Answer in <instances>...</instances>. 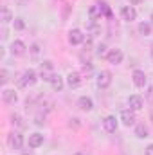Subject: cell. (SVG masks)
Instances as JSON below:
<instances>
[{
  "label": "cell",
  "instance_id": "obj_1",
  "mask_svg": "<svg viewBox=\"0 0 153 155\" xmlns=\"http://www.w3.org/2000/svg\"><path fill=\"white\" fill-rule=\"evenodd\" d=\"M36 81H38V74L33 69H27L22 74V78L18 79V85L20 87H33V85H36Z\"/></svg>",
  "mask_w": 153,
  "mask_h": 155
},
{
  "label": "cell",
  "instance_id": "obj_2",
  "mask_svg": "<svg viewBox=\"0 0 153 155\" xmlns=\"http://www.w3.org/2000/svg\"><path fill=\"white\" fill-rule=\"evenodd\" d=\"M52 76H54V67H52V61H49V60L41 61V65H40V78H41L43 81H49V83H50Z\"/></svg>",
  "mask_w": 153,
  "mask_h": 155
},
{
  "label": "cell",
  "instance_id": "obj_3",
  "mask_svg": "<svg viewBox=\"0 0 153 155\" xmlns=\"http://www.w3.org/2000/svg\"><path fill=\"white\" fill-rule=\"evenodd\" d=\"M7 143H9V146H11V148H15V150H20V148L24 146V137H22L18 132H13V134H9V137H7Z\"/></svg>",
  "mask_w": 153,
  "mask_h": 155
},
{
  "label": "cell",
  "instance_id": "obj_4",
  "mask_svg": "<svg viewBox=\"0 0 153 155\" xmlns=\"http://www.w3.org/2000/svg\"><path fill=\"white\" fill-rule=\"evenodd\" d=\"M110 83H112V74L108 71H101L97 74V87L99 88H108Z\"/></svg>",
  "mask_w": 153,
  "mask_h": 155
},
{
  "label": "cell",
  "instance_id": "obj_5",
  "mask_svg": "<svg viewBox=\"0 0 153 155\" xmlns=\"http://www.w3.org/2000/svg\"><path fill=\"white\" fill-rule=\"evenodd\" d=\"M132 78H133V85L139 87V88H144L146 83H148V78H146V74H144V71H139V69L133 71Z\"/></svg>",
  "mask_w": 153,
  "mask_h": 155
},
{
  "label": "cell",
  "instance_id": "obj_6",
  "mask_svg": "<svg viewBox=\"0 0 153 155\" xmlns=\"http://www.w3.org/2000/svg\"><path fill=\"white\" fill-rule=\"evenodd\" d=\"M122 58H124V54H122L121 49H112V51L106 54V60H108V63H112V65L122 63Z\"/></svg>",
  "mask_w": 153,
  "mask_h": 155
},
{
  "label": "cell",
  "instance_id": "obj_7",
  "mask_svg": "<svg viewBox=\"0 0 153 155\" xmlns=\"http://www.w3.org/2000/svg\"><path fill=\"white\" fill-rule=\"evenodd\" d=\"M121 15H122V20H126V22H133L137 18V11L133 5H124L121 9Z\"/></svg>",
  "mask_w": 153,
  "mask_h": 155
},
{
  "label": "cell",
  "instance_id": "obj_8",
  "mask_svg": "<svg viewBox=\"0 0 153 155\" xmlns=\"http://www.w3.org/2000/svg\"><path fill=\"white\" fill-rule=\"evenodd\" d=\"M25 43L22 41V40H15L13 43H11V47H9V51H11V54H15V56H22V54H25Z\"/></svg>",
  "mask_w": 153,
  "mask_h": 155
},
{
  "label": "cell",
  "instance_id": "obj_9",
  "mask_svg": "<svg viewBox=\"0 0 153 155\" xmlns=\"http://www.w3.org/2000/svg\"><path fill=\"white\" fill-rule=\"evenodd\" d=\"M128 105H130V108H132L133 112H137V110H141V108L144 107V99H142L141 96L133 94V96L128 97Z\"/></svg>",
  "mask_w": 153,
  "mask_h": 155
},
{
  "label": "cell",
  "instance_id": "obj_10",
  "mask_svg": "<svg viewBox=\"0 0 153 155\" xmlns=\"http://www.w3.org/2000/svg\"><path fill=\"white\" fill-rule=\"evenodd\" d=\"M103 128H105V132L114 134L115 130H117V119L114 116H106L103 119Z\"/></svg>",
  "mask_w": 153,
  "mask_h": 155
},
{
  "label": "cell",
  "instance_id": "obj_11",
  "mask_svg": "<svg viewBox=\"0 0 153 155\" xmlns=\"http://www.w3.org/2000/svg\"><path fill=\"white\" fill-rule=\"evenodd\" d=\"M2 99H4L7 105H15V103L18 101V96H16V92H15L13 88H5V90H2Z\"/></svg>",
  "mask_w": 153,
  "mask_h": 155
},
{
  "label": "cell",
  "instance_id": "obj_12",
  "mask_svg": "<svg viewBox=\"0 0 153 155\" xmlns=\"http://www.w3.org/2000/svg\"><path fill=\"white\" fill-rule=\"evenodd\" d=\"M121 121H122V124L132 126V124L135 123V114H133V110H132V108L122 110V112H121Z\"/></svg>",
  "mask_w": 153,
  "mask_h": 155
},
{
  "label": "cell",
  "instance_id": "obj_13",
  "mask_svg": "<svg viewBox=\"0 0 153 155\" xmlns=\"http://www.w3.org/2000/svg\"><path fill=\"white\" fill-rule=\"evenodd\" d=\"M69 41H70L72 45H79V43L85 41V35H83L79 29H72V31L69 33Z\"/></svg>",
  "mask_w": 153,
  "mask_h": 155
},
{
  "label": "cell",
  "instance_id": "obj_14",
  "mask_svg": "<svg viewBox=\"0 0 153 155\" xmlns=\"http://www.w3.org/2000/svg\"><path fill=\"white\" fill-rule=\"evenodd\" d=\"M77 107H79L81 110H85V112H90V110L94 108V101H92L90 97H86V96H81V97L77 99Z\"/></svg>",
  "mask_w": 153,
  "mask_h": 155
},
{
  "label": "cell",
  "instance_id": "obj_15",
  "mask_svg": "<svg viewBox=\"0 0 153 155\" xmlns=\"http://www.w3.org/2000/svg\"><path fill=\"white\" fill-rule=\"evenodd\" d=\"M43 141H45V139H43V135H41V134H31L27 143H29V148H33V150H34V148H40V146L43 144Z\"/></svg>",
  "mask_w": 153,
  "mask_h": 155
},
{
  "label": "cell",
  "instance_id": "obj_16",
  "mask_svg": "<svg viewBox=\"0 0 153 155\" xmlns=\"http://www.w3.org/2000/svg\"><path fill=\"white\" fill-rule=\"evenodd\" d=\"M67 85H69L70 88H77V87L81 85V74H79V72H70V74L67 76Z\"/></svg>",
  "mask_w": 153,
  "mask_h": 155
},
{
  "label": "cell",
  "instance_id": "obj_17",
  "mask_svg": "<svg viewBox=\"0 0 153 155\" xmlns=\"http://www.w3.org/2000/svg\"><path fill=\"white\" fill-rule=\"evenodd\" d=\"M50 87H52V90L61 92V90H63V87H65L63 78L60 76V74H54V76H52V79H50Z\"/></svg>",
  "mask_w": 153,
  "mask_h": 155
},
{
  "label": "cell",
  "instance_id": "obj_18",
  "mask_svg": "<svg viewBox=\"0 0 153 155\" xmlns=\"http://www.w3.org/2000/svg\"><path fill=\"white\" fill-rule=\"evenodd\" d=\"M88 15H90V18H92V20H99V18L103 16L101 4H96V5H92V7L88 9Z\"/></svg>",
  "mask_w": 153,
  "mask_h": 155
},
{
  "label": "cell",
  "instance_id": "obj_19",
  "mask_svg": "<svg viewBox=\"0 0 153 155\" xmlns=\"http://www.w3.org/2000/svg\"><path fill=\"white\" fill-rule=\"evenodd\" d=\"M15 18H13V13H11V9L9 7H2V24L5 25V24H9V22H13Z\"/></svg>",
  "mask_w": 153,
  "mask_h": 155
},
{
  "label": "cell",
  "instance_id": "obj_20",
  "mask_svg": "<svg viewBox=\"0 0 153 155\" xmlns=\"http://www.w3.org/2000/svg\"><path fill=\"white\" fill-rule=\"evenodd\" d=\"M139 33H141L142 36H150V35H151V24L141 22V24H139Z\"/></svg>",
  "mask_w": 153,
  "mask_h": 155
},
{
  "label": "cell",
  "instance_id": "obj_21",
  "mask_svg": "<svg viewBox=\"0 0 153 155\" xmlns=\"http://www.w3.org/2000/svg\"><path fill=\"white\" fill-rule=\"evenodd\" d=\"M135 135H137L139 139L148 137V126H144V124H137V126H135Z\"/></svg>",
  "mask_w": 153,
  "mask_h": 155
},
{
  "label": "cell",
  "instance_id": "obj_22",
  "mask_svg": "<svg viewBox=\"0 0 153 155\" xmlns=\"http://www.w3.org/2000/svg\"><path fill=\"white\" fill-rule=\"evenodd\" d=\"M13 25H15V29H16V31L25 29V22H24V18H15V20H13Z\"/></svg>",
  "mask_w": 153,
  "mask_h": 155
},
{
  "label": "cell",
  "instance_id": "obj_23",
  "mask_svg": "<svg viewBox=\"0 0 153 155\" xmlns=\"http://www.w3.org/2000/svg\"><path fill=\"white\" fill-rule=\"evenodd\" d=\"M96 54H97V56H101V58H103V56H106V54H108V52H106V45H105V43H99V45L96 47Z\"/></svg>",
  "mask_w": 153,
  "mask_h": 155
},
{
  "label": "cell",
  "instance_id": "obj_24",
  "mask_svg": "<svg viewBox=\"0 0 153 155\" xmlns=\"http://www.w3.org/2000/svg\"><path fill=\"white\" fill-rule=\"evenodd\" d=\"M13 123H16L20 128H25V123H22V117L18 116V114H15V116H13Z\"/></svg>",
  "mask_w": 153,
  "mask_h": 155
},
{
  "label": "cell",
  "instance_id": "obj_25",
  "mask_svg": "<svg viewBox=\"0 0 153 155\" xmlns=\"http://www.w3.org/2000/svg\"><path fill=\"white\" fill-rule=\"evenodd\" d=\"M34 123H36L38 126H41V124L45 123V114H36V117H34Z\"/></svg>",
  "mask_w": 153,
  "mask_h": 155
},
{
  "label": "cell",
  "instance_id": "obj_26",
  "mask_svg": "<svg viewBox=\"0 0 153 155\" xmlns=\"http://www.w3.org/2000/svg\"><path fill=\"white\" fill-rule=\"evenodd\" d=\"M0 76H2V83H7V81H9V74H7V71H5V69H2V71H0Z\"/></svg>",
  "mask_w": 153,
  "mask_h": 155
},
{
  "label": "cell",
  "instance_id": "obj_27",
  "mask_svg": "<svg viewBox=\"0 0 153 155\" xmlns=\"http://www.w3.org/2000/svg\"><path fill=\"white\" fill-rule=\"evenodd\" d=\"M146 99H148V101L153 105V87H150V88H148V92H146Z\"/></svg>",
  "mask_w": 153,
  "mask_h": 155
},
{
  "label": "cell",
  "instance_id": "obj_28",
  "mask_svg": "<svg viewBox=\"0 0 153 155\" xmlns=\"http://www.w3.org/2000/svg\"><path fill=\"white\" fill-rule=\"evenodd\" d=\"M69 126H70V128H72V126L77 128V126H79V119H77V117H72V119H70V123H69Z\"/></svg>",
  "mask_w": 153,
  "mask_h": 155
},
{
  "label": "cell",
  "instance_id": "obj_29",
  "mask_svg": "<svg viewBox=\"0 0 153 155\" xmlns=\"http://www.w3.org/2000/svg\"><path fill=\"white\" fill-rule=\"evenodd\" d=\"M31 51H33V56H38V52H40V47L36 45V43H34V45L31 47Z\"/></svg>",
  "mask_w": 153,
  "mask_h": 155
},
{
  "label": "cell",
  "instance_id": "obj_30",
  "mask_svg": "<svg viewBox=\"0 0 153 155\" xmlns=\"http://www.w3.org/2000/svg\"><path fill=\"white\" fill-rule=\"evenodd\" d=\"M7 36H9V35H7V29H5V25H2V40H5Z\"/></svg>",
  "mask_w": 153,
  "mask_h": 155
},
{
  "label": "cell",
  "instance_id": "obj_31",
  "mask_svg": "<svg viewBox=\"0 0 153 155\" xmlns=\"http://www.w3.org/2000/svg\"><path fill=\"white\" fill-rule=\"evenodd\" d=\"M144 153H146V155H153V144H150V146L144 150Z\"/></svg>",
  "mask_w": 153,
  "mask_h": 155
},
{
  "label": "cell",
  "instance_id": "obj_32",
  "mask_svg": "<svg viewBox=\"0 0 153 155\" xmlns=\"http://www.w3.org/2000/svg\"><path fill=\"white\" fill-rule=\"evenodd\" d=\"M132 4L133 5H139V4H142V0H132Z\"/></svg>",
  "mask_w": 153,
  "mask_h": 155
},
{
  "label": "cell",
  "instance_id": "obj_33",
  "mask_svg": "<svg viewBox=\"0 0 153 155\" xmlns=\"http://www.w3.org/2000/svg\"><path fill=\"white\" fill-rule=\"evenodd\" d=\"M18 2H20V4H27L29 0H18Z\"/></svg>",
  "mask_w": 153,
  "mask_h": 155
},
{
  "label": "cell",
  "instance_id": "obj_34",
  "mask_svg": "<svg viewBox=\"0 0 153 155\" xmlns=\"http://www.w3.org/2000/svg\"><path fill=\"white\" fill-rule=\"evenodd\" d=\"M74 155H85V153H81V152H77V153H74Z\"/></svg>",
  "mask_w": 153,
  "mask_h": 155
},
{
  "label": "cell",
  "instance_id": "obj_35",
  "mask_svg": "<svg viewBox=\"0 0 153 155\" xmlns=\"http://www.w3.org/2000/svg\"><path fill=\"white\" fill-rule=\"evenodd\" d=\"M151 60H153V49H151Z\"/></svg>",
  "mask_w": 153,
  "mask_h": 155
},
{
  "label": "cell",
  "instance_id": "obj_36",
  "mask_svg": "<svg viewBox=\"0 0 153 155\" xmlns=\"http://www.w3.org/2000/svg\"><path fill=\"white\" fill-rule=\"evenodd\" d=\"M151 20H153V11H151Z\"/></svg>",
  "mask_w": 153,
  "mask_h": 155
}]
</instances>
